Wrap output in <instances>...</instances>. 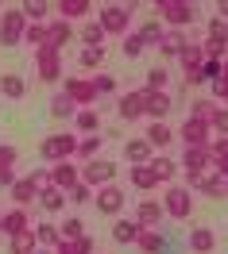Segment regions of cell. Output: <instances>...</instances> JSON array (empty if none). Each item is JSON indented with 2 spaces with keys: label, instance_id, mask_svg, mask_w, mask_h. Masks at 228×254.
I'll use <instances>...</instances> for the list:
<instances>
[{
  "label": "cell",
  "instance_id": "obj_35",
  "mask_svg": "<svg viewBox=\"0 0 228 254\" xmlns=\"http://www.w3.org/2000/svg\"><path fill=\"white\" fill-rule=\"evenodd\" d=\"M101 146H105V135H85V139H78V158L93 162L101 154Z\"/></svg>",
  "mask_w": 228,
  "mask_h": 254
},
{
  "label": "cell",
  "instance_id": "obj_54",
  "mask_svg": "<svg viewBox=\"0 0 228 254\" xmlns=\"http://www.w3.org/2000/svg\"><path fill=\"white\" fill-rule=\"evenodd\" d=\"M217 85H221V89H228V58L221 62V81H217Z\"/></svg>",
  "mask_w": 228,
  "mask_h": 254
},
{
  "label": "cell",
  "instance_id": "obj_3",
  "mask_svg": "<svg viewBox=\"0 0 228 254\" xmlns=\"http://www.w3.org/2000/svg\"><path fill=\"white\" fill-rule=\"evenodd\" d=\"M39 154H43V162H66L78 154V135H66V131H58V135H47L43 143H39Z\"/></svg>",
  "mask_w": 228,
  "mask_h": 254
},
{
  "label": "cell",
  "instance_id": "obj_50",
  "mask_svg": "<svg viewBox=\"0 0 228 254\" xmlns=\"http://www.w3.org/2000/svg\"><path fill=\"white\" fill-rule=\"evenodd\" d=\"M16 146H8V143H0V170H12V166H16Z\"/></svg>",
  "mask_w": 228,
  "mask_h": 254
},
{
  "label": "cell",
  "instance_id": "obj_56",
  "mask_svg": "<svg viewBox=\"0 0 228 254\" xmlns=\"http://www.w3.org/2000/svg\"><path fill=\"white\" fill-rule=\"evenodd\" d=\"M35 254H54V251H50V247H43V251H39V247H35Z\"/></svg>",
  "mask_w": 228,
  "mask_h": 254
},
{
  "label": "cell",
  "instance_id": "obj_36",
  "mask_svg": "<svg viewBox=\"0 0 228 254\" xmlns=\"http://www.w3.org/2000/svg\"><path fill=\"white\" fill-rule=\"evenodd\" d=\"M39 208H43V212H62V208H66V192L62 189L39 192Z\"/></svg>",
  "mask_w": 228,
  "mask_h": 254
},
{
  "label": "cell",
  "instance_id": "obj_18",
  "mask_svg": "<svg viewBox=\"0 0 228 254\" xmlns=\"http://www.w3.org/2000/svg\"><path fill=\"white\" fill-rule=\"evenodd\" d=\"M124 158H128L131 166H147L155 154H151V143H147V139H128V143H124Z\"/></svg>",
  "mask_w": 228,
  "mask_h": 254
},
{
  "label": "cell",
  "instance_id": "obj_44",
  "mask_svg": "<svg viewBox=\"0 0 228 254\" xmlns=\"http://www.w3.org/2000/svg\"><path fill=\"white\" fill-rule=\"evenodd\" d=\"M82 43H85V47H105V31H101V23H85V27H82Z\"/></svg>",
  "mask_w": 228,
  "mask_h": 254
},
{
  "label": "cell",
  "instance_id": "obj_4",
  "mask_svg": "<svg viewBox=\"0 0 228 254\" xmlns=\"http://www.w3.org/2000/svg\"><path fill=\"white\" fill-rule=\"evenodd\" d=\"M163 212L170 220H190V216H194V196H190V189H186V185H166Z\"/></svg>",
  "mask_w": 228,
  "mask_h": 254
},
{
  "label": "cell",
  "instance_id": "obj_51",
  "mask_svg": "<svg viewBox=\"0 0 228 254\" xmlns=\"http://www.w3.org/2000/svg\"><path fill=\"white\" fill-rule=\"evenodd\" d=\"M93 89H97V96L101 93H116V81L109 77V73H97V77H93Z\"/></svg>",
  "mask_w": 228,
  "mask_h": 254
},
{
  "label": "cell",
  "instance_id": "obj_13",
  "mask_svg": "<svg viewBox=\"0 0 228 254\" xmlns=\"http://www.w3.org/2000/svg\"><path fill=\"white\" fill-rule=\"evenodd\" d=\"M50 177H54V189L66 192V189H74V185L82 181V170L66 158V162H54V166H50Z\"/></svg>",
  "mask_w": 228,
  "mask_h": 254
},
{
  "label": "cell",
  "instance_id": "obj_23",
  "mask_svg": "<svg viewBox=\"0 0 228 254\" xmlns=\"http://www.w3.org/2000/svg\"><path fill=\"white\" fill-rule=\"evenodd\" d=\"M186 243H190L194 254H209L213 247H217V235H213L209 227H190V239H186Z\"/></svg>",
  "mask_w": 228,
  "mask_h": 254
},
{
  "label": "cell",
  "instance_id": "obj_30",
  "mask_svg": "<svg viewBox=\"0 0 228 254\" xmlns=\"http://www.w3.org/2000/svg\"><path fill=\"white\" fill-rule=\"evenodd\" d=\"M54 254H93V239L82 235V239H62L58 247H54Z\"/></svg>",
  "mask_w": 228,
  "mask_h": 254
},
{
  "label": "cell",
  "instance_id": "obj_41",
  "mask_svg": "<svg viewBox=\"0 0 228 254\" xmlns=\"http://www.w3.org/2000/svg\"><path fill=\"white\" fill-rule=\"evenodd\" d=\"M170 139H174V131H170L166 124H151V127H147V143H151V150H155V146H166Z\"/></svg>",
  "mask_w": 228,
  "mask_h": 254
},
{
  "label": "cell",
  "instance_id": "obj_15",
  "mask_svg": "<svg viewBox=\"0 0 228 254\" xmlns=\"http://www.w3.org/2000/svg\"><path fill=\"white\" fill-rule=\"evenodd\" d=\"M170 108H174L170 93H151V89H147V108H143V116L151 120V124H163V116Z\"/></svg>",
  "mask_w": 228,
  "mask_h": 254
},
{
  "label": "cell",
  "instance_id": "obj_28",
  "mask_svg": "<svg viewBox=\"0 0 228 254\" xmlns=\"http://www.w3.org/2000/svg\"><path fill=\"white\" fill-rule=\"evenodd\" d=\"M50 116H54V120H74V116H78V104H74L66 93H54V100H50Z\"/></svg>",
  "mask_w": 228,
  "mask_h": 254
},
{
  "label": "cell",
  "instance_id": "obj_43",
  "mask_svg": "<svg viewBox=\"0 0 228 254\" xmlns=\"http://www.w3.org/2000/svg\"><path fill=\"white\" fill-rule=\"evenodd\" d=\"M166 77H170V73H166L163 65H155V69H147V85H143V89H151V93H166Z\"/></svg>",
  "mask_w": 228,
  "mask_h": 254
},
{
  "label": "cell",
  "instance_id": "obj_46",
  "mask_svg": "<svg viewBox=\"0 0 228 254\" xmlns=\"http://www.w3.org/2000/svg\"><path fill=\"white\" fill-rule=\"evenodd\" d=\"M120 50H124V58H139V54H143V39H139V35H124V43H120Z\"/></svg>",
  "mask_w": 228,
  "mask_h": 254
},
{
  "label": "cell",
  "instance_id": "obj_39",
  "mask_svg": "<svg viewBox=\"0 0 228 254\" xmlns=\"http://www.w3.org/2000/svg\"><path fill=\"white\" fill-rule=\"evenodd\" d=\"M23 43H27V47H47V23H27V27H23Z\"/></svg>",
  "mask_w": 228,
  "mask_h": 254
},
{
  "label": "cell",
  "instance_id": "obj_7",
  "mask_svg": "<svg viewBox=\"0 0 228 254\" xmlns=\"http://www.w3.org/2000/svg\"><path fill=\"white\" fill-rule=\"evenodd\" d=\"M186 189H197L205 192L209 200H225L228 196V181L217 174H186Z\"/></svg>",
  "mask_w": 228,
  "mask_h": 254
},
{
  "label": "cell",
  "instance_id": "obj_47",
  "mask_svg": "<svg viewBox=\"0 0 228 254\" xmlns=\"http://www.w3.org/2000/svg\"><path fill=\"white\" fill-rule=\"evenodd\" d=\"M58 231H62V239H82L85 235V223L78 220V216H70L66 223H58Z\"/></svg>",
  "mask_w": 228,
  "mask_h": 254
},
{
  "label": "cell",
  "instance_id": "obj_1",
  "mask_svg": "<svg viewBox=\"0 0 228 254\" xmlns=\"http://www.w3.org/2000/svg\"><path fill=\"white\" fill-rule=\"evenodd\" d=\"M155 12L170 31H182L197 19V4L194 0H155Z\"/></svg>",
  "mask_w": 228,
  "mask_h": 254
},
{
  "label": "cell",
  "instance_id": "obj_42",
  "mask_svg": "<svg viewBox=\"0 0 228 254\" xmlns=\"http://www.w3.org/2000/svg\"><path fill=\"white\" fill-rule=\"evenodd\" d=\"M101 62H105V47H82V54H78L82 69H97Z\"/></svg>",
  "mask_w": 228,
  "mask_h": 254
},
{
  "label": "cell",
  "instance_id": "obj_40",
  "mask_svg": "<svg viewBox=\"0 0 228 254\" xmlns=\"http://www.w3.org/2000/svg\"><path fill=\"white\" fill-rule=\"evenodd\" d=\"M135 35L143 39V47H159V43H163V23H159V19H151V23H143Z\"/></svg>",
  "mask_w": 228,
  "mask_h": 254
},
{
  "label": "cell",
  "instance_id": "obj_22",
  "mask_svg": "<svg viewBox=\"0 0 228 254\" xmlns=\"http://www.w3.org/2000/svg\"><path fill=\"white\" fill-rule=\"evenodd\" d=\"M27 227H31V220H27L23 208H12V212L0 216V231H4V235H16V231H27Z\"/></svg>",
  "mask_w": 228,
  "mask_h": 254
},
{
  "label": "cell",
  "instance_id": "obj_37",
  "mask_svg": "<svg viewBox=\"0 0 228 254\" xmlns=\"http://www.w3.org/2000/svg\"><path fill=\"white\" fill-rule=\"evenodd\" d=\"M19 12H23V19H31V23H43V16L50 12V4L47 0H23Z\"/></svg>",
  "mask_w": 228,
  "mask_h": 254
},
{
  "label": "cell",
  "instance_id": "obj_10",
  "mask_svg": "<svg viewBox=\"0 0 228 254\" xmlns=\"http://www.w3.org/2000/svg\"><path fill=\"white\" fill-rule=\"evenodd\" d=\"M93 200H97V212H105V216H120V208H124V189L120 185H101L97 192H93Z\"/></svg>",
  "mask_w": 228,
  "mask_h": 254
},
{
  "label": "cell",
  "instance_id": "obj_21",
  "mask_svg": "<svg viewBox=\"0 0 228 254\" xmlns=\"http://www.w3.org/2000/svg\"><path fill=\"white\" fill-rule=\"evenodd\" d=\"M8 192H12V200H16L19 208H27L31 200H39V189H35L31 177H16V185H12Z\"/></svg>",
  "mask_w": 228,
  "mask_h": 254
},
{
  "label": "cell",
  "instance_id": "obj_6",
  "mask_svg": "<svg viewBox=\"0 0 228 254\" xmlns=\"http://www.w3.org/2000/svg\"><path fill=\"white\" fill-rule=\"evenodd\" d=\"M116 174H120V166L109 158H93L89 166H82V181L89 185V189H101V185H113Z\"/></svg>",
  "mask_w": 228,
  "mask_h": 254
},
{
  "label": "cell",
  "instance_id": "obj_53",
  "mask_svg": "<svg viewBox=\"0 0 228 254\" xmlns=\"http://www.w3.org/2000/svg\"><path fill=\"white\" fill-rule=\"evenodd\" d=\"M213 131L228 135V108H221V112H217V120H213Z\"/></svg>",
  "mask_w": 228,
  "mask_h": 254
},
{
  "label": "cell",
  "instance_id": "obj_31",
  "mask_svg": "<svg viewBox=\"0 0 228 254\" xmlns=\"http://www.w3.org/2000/svg\"><path fill=\"white\" fill-rule=\"evenodd\" d=\"M74 127L82 131V135H93L101 127V116H97V108H78V116H74Z\"/></svg>",
  "mask_w": 228,
  "mask_h": 254
},
{
  "label": "cell",
  "instance_id": "obj_49",
  "mask_svg": "<svg viewBox=\"0 0 228 254\" xmlns=\"http://www.w3.org/2000/svg\"><path fill=\"white\" fill-rule=\"evenodd\" d=\"M31 181H35V189H39V192L54 189V177H50V170H35V174H31Z\"/></svg>",
  "mask_w": 228,
  "mask_h": 254
},
{
  "label": "cell",
  "instance_id": "obj_27",
  "mask_svg": "<svg viewBox=\"0 0 228 254\" xmlns=\"http://www.w3.org/2000/svg\"><path fill=\"white\" fill-rule=\"evenodd\" d=\"M131 185H135V189H143V192H151L155 189V185H159V177H155V170H151V166H131Z\"/></svg>",
  "mask_w": 228,
  "mask_h": 254
},
{
  "label": "cell",
  "instance_id": "obj_5",
  "mask_svg": "<svg viewBox=\"0 0 228 254\" xmlns=\"http://www.w3.org/2000/svg\"><path fill=\"white\" fill-rule=\"evenodd\" d=\"M35 73H39V81L54 85V81L62 77V50L39 47V50H35Z\"/></svg>",
  "mask_w": 228,
  "mask_h": 254
},
{
  "label": "cell",
  "instance_id": "obj_45",
  "mask_svg": "<svg viewBox=\"0 0 228 254\" xmlns=\"http://www.w3.org/2000/svg\"><path fill=\"white\" fill-rule=\"evenodd\" d=\"M66 200H70V204H85V200H93V189H89L85 181H78L74 189H66Z\"/></svg>",
  "mask_w": 228,
  "mask_h": 254
},
{
  "label": "cell",
  "instance_id": "obj_17",
  "mask_svg": "<svg viewBox=\"0 0 228 254\" xmlns=\"http://www.w3.org/2000/svg\"><path fill=\"white\" fill-rule=\"evenodd\" d=\"M135 247H139L143 254H166V231H159V227H143L139 239H135Z\"/></svg>",
  "mask_w": 228,
  "mask_h": 254
},
{
  "label": "cell",
  "instance_id": "obj_25",
  "mask_svg": "<svg viewBox=\"0 0 228 254\" xmlns=\"http://www.w3.org/2000/svg\"><path fill=\"white\" fill-rule=\"evenodd\" d=\"M54 12H58V19H78V16H85V12H93V4L89 0H58L54 4Z\"/></svg>",
  "mask_w": 228,
  "mask_h": 254
},
{
  "label": "cell",
  "instance_id": "obj_33",
  "mask_svg": "<svg viewBox=\"0 0 228 254\" xmlns=\"http://www.w3.org/2000/svg\"><path fill=\"white\" fill-rule=\"evenodd\" d=\"M159 50H163V54H170V58H178L182 50H186V35L166 27V31H163V43H159Z\"/></svg>",
  "mask_w": 228,
  "mask_h": 254
},
{
  "label": "cell",
  "instance_id": "obj_9",
  "mask_svg": "<svg viewBox=\"0 0 228 254\" xmlns=\"http://www.w3.org/2000/svg\"><path fill=\"white\" fill-rule=\"evenodd\" d=\"M78 108H93L97 100V89H93V77H66V89H62Z\"/></svg>",
  "mask_w": 228,
  "mask_h": 254
},
{
  "label": "cell",
  "instance_id": "obj_12",
  "mask_svg": "<svg viewBox=\"0 0 228 254\" xmlns=\"http://www.w3.org/2000/svg\"><path fill=\"white\" fill-rule=\"evenodd\" d=\"M143 108H147V89H135V93H124L120 96V104H116V112H120V120H143Z\"/></svg>",
  "mask_w": 228,
  "mask_h": 254
},
{
  "label": "cell",
  "instance_id": "obj_38",
  "mask_svg": "<svg viewBox=\"0 0 228 254\" xmlns=\"http://www.w3.org/2000/svg\"><path fill=\"white\" fill-rule=\"evenodd\" d=\"M35 239H39L43 247H58V243H62V231H58V223H35Z\"/></svg>",
  "mask_w": 228,
  "mask_h": 254
},
{
  "label": "cell",
  "instance_id": "obj_8",
  "mask_svg": "<svg viewBox=\"0 0 228 254\" xmlns=\"http://www.w3.org/2000/svg\"><path fill=\"white\" fill-rule=\"evenodd\" d=\"M23 27H27L23 12H19V8H8V12H4V19H0V43H4V47L23 43Z\"/></svg>",
  "mask_w": 228,
  "mask_h": 254
},
{
  "label": "cell",
  "instance_id": "obj_14",
  "mask_svg": "<svg viewBox=\"0 0 228 254\" xmlns=\"http://www.w3.org/2000/svg\"><path fill=\"white\" fill-rule=\"evenodd\" d=\"M209 131H213L209 124H197V120H190V116H186V124H182V131H178V139H182L186 146H209Z\"/></svg>",
  "mask_w": 228,
  "mask_h": 254
},
{
  "label": "cell",
  "instance_id": "obj_29",
  "mask_svg": "<svg viewBox=\"0 0 228 254\" xmlns=\"http://www.w3.org/2000/svg\"><path fill=\"white\" fill-rule=\"evenodd\" d=\"M0 93L12 96V100H19V96L27 93V81L19 77V73H0Z\"/></svg>",
  "mask_w": 228,
  "mask_h": 254
},
{
  "label": "cell",
  "instance_id": "obj_48",
  "mask_svg": "<svg viewBox=\"0 0 228 254\" xmlns=\"http://www.w3.org/2000/svg\"><path fill=\"white\" fill-rule=\"evenodd\" d=\"M209 39H213V43H225V47H228V23H225V19H217V16L209 19Z\"/></svg>",
  "mask_w": 228,
  "mask_h": 254
},
{
  "label": "cell",
  "instance_id": "obj_26",
  "mask_svg": "<svg viewBox=\"0 0 228 254\" xmlns=\"http://www.w3.org/2000/svg\"><path fill=\"white\" fill-rule=\"evenodd\" d=\"M12 243H8V251L12 254H35V247H39V239H35V227H27V231H16V235H8Z\"/></svg>",
  "mask_w": 228,
  "mask_h": 254
},
{
  "label": "cell",
  "instance_id": "obj_24",
  "mask_svg": "<svg viewBox=\"0 0 228 254\" xmlns=\"http://www.w3.org/2000/svg\"><path fill=\"white\" fill-rule=\"evenodd\" d=\"M151 170H155V177L163 181V185H174V177H178V162L174 158H163V154H155V158L147 162Z\"/></svg>",
  "mask_w": 228,
  "mask_h": 254
},
{
  "label": "cell",
  "instance_id": "obj_32",
  "mask_svg": "<svg viewBox=\"0 0 228 254\" xmlns=\"http://www.w3.org/2000/svg\"><path fill=\"white\" fill-rule=\"evenodd\" d=\"M139 231H143V227H139L135 220H116L113 223V239H116V243H135Z\"/></svg>",
  "mask_w": 228,
  "mask_h": 254
},
{
  "label": "cell",
  "instance_id": "obj_16",
  "mask_svg": "<svg viewBox=\"0 0 228 254\" xmlns=\"http://www.w3.org/2000/svg\"><path fill=\"white\" fill-rule=\"evenodd\" d=\"M163 220H166V212H163L159 200H151V196L139 200V208H135V223H139V227H159Z\"/></svg>",
  "mask_w": 228,
  "mask_h": 254
},
{
  "label": "cell",
  "instance_id": "obj_55",
  "mask_svg": "<svg viewBox=\"0 0 228 254\" xmlns=\"http://www.w3.org/2000/svg\"><path fill=\"white\" fill-rule=\"evenodd\" d=\"M217 19H228V0H221V4H217Z\"/></svg>",
  "mask_w": 228,
  "mask_h": 254
},
{
  "label": "cell",
  "instance_id": "obj_2",
  "mask_svg": "<svg viewBox=\"0 0 228 254\" xmlns=\"http://www.w3.org/2000/svg\"><path fill=\"white\" fill-rule=\"evenodd\" d=\"M131 8L135 4H105L97 12V23H101V31L105 35H128V23H131Z\"/></svg>",
  "mask_w": 228,
  "mask_h": 254
},
{
  "label": "cell",
  "instance_id": "obj_20",
  "mask_svg": "<svg viewBox=\"0 0 228 254\" xmlns=\"http://www.w3.org/2000/svg\"><path fill=\"white\" fill-rule=\"evenodd\" d=\"M70 39H74V27H70L66 19H54V23H47V47L62 50Z\"/></svg>",
  "mask_w": 228,
  "mask_h": 254
},
{
  "label": "cell",
  "instance_id": "obj_34",
  "mask_svg": "<svg viewBox=\"0 0 228 254\" xmlns=\"http://www.w3.org/2000/svg\"><path fill=\"white\" fill-rule=\"evenodd\" d=\"M178 62L186 65V69H201V65H205V50H201V43H186V50L178 54Z\"/></svg>",
  "mask_w": 228,
  "mask_h": 254
},
{
  "label": "cell",
  "instance_id": "obj_19",
  "mask_svg": "<svg viewBox=\"0 0 228 254\" xmlns=\"http://www.w3.org/2000/svg\"><path fill=\"white\" fill-rule=\"evenodd\" d=\"M217 112H221V104H217L213 96H201V100H194V108H190V120H197V124H209V127H213Z\"/></svg>",
  "mask_w": 228,
  "mask_h": 254
},
{
  "label": "cell",
  "instance_id": "obj_52",
  "mask_svg": "<svg viewBox=\"0 0 228 254\" xmlns=\"http://www.w3.org/2000/svg\"><path fill=\"white\" fill-rule=\"evenodd\" d=\"M213 174L228 181V154H217V158H213Z\"/></svg>",
  "mask_w": 228,
  "mask_h": 254
},
{
  "label": "cell",
  "instance_id": "obj_11",
  "mask_svg": "<svg viewBox=\"0 0 228 254\" xmlns=\"http://www.w3.org/2000/svg\"><path fill=\"white\" fill-rule=\"evenodd\" d=\"M186 174H209L213 170V154H209V146H186V154H182L178 162Z\"/></svg>",
  "mask_w": 228,
  "mask_h": 254
}]
</instances>
